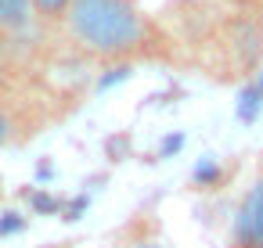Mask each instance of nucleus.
Returning a JSON list of instances; mask_svg holds the SVG:
<instances>
[{
    "mask_svg": "<svg viewBox=\"0 0 263 248\" xmlns=\"http://www.w3.org/2000/svg\"><path fill=\"white\" fill-rule=\"evenodd\" d=\"M69 36L98 58H126L144 47L148 22L134 0H72Z\"/></svg>",
    "mask_w": 263,
    "mask_h": 248,
    "instance_id": "obj_1",
    "label": "nucleus"
},
{
    "mask_svg": "<svg viewBox=\"0 0 263 248\" xmlns=\"http://www.w3.org/2000/svg\"><path fill=\"white\" fill-rule=\"evenodd\" d=\"M227 248H263V173L245 187L227 226Z\"/></svg>",
    "mask_w": 263,
    "mask_h": 248,
    "instance_id": "obj_2",
    "label": "nucleus"
},
{
    "mask_svg": "<svg viewBox=\"0 0 263 248\" xmlns=\"http://www.w3.org/2000/svg\"><path fill=\"white\" fill-rule=\"evenodd\" d=\"M33 18V0H0V29H26Z\"/></svg>",
    "mask_w": 263,
    "mask_h": 248,
    "instance_id": "obj_3",
    "label": "nucleus"
},
{
    "mask_svg": "<svg viewBox=\"0 0 263 248\" xmlns=\"http://www.w3.org/2000/svg\"><path fill=\"white\" fill-rule=\"evenodd\" d=\"M259 108H263V90L252 83V87H245L241 97H238V119H241V122H252V119L259 115Z\"/></svg>",
    "mask_w": 263,
    "mask_h": 248,
    "instance_id": "obj_4",
    "label": "nucleus"
},
{
    "mask_svg": "<svg viewBox=\"0 0 263 248\" xmlns=\"http://www.w3.org/2000/svg\"><path fill=\"white\" fill-rule=\"evenodd\" d=\"M195 183L198 187H216L220 183V176H223V169H220V162H213V158H202L198 166H195Z\"/></svg>",
    "mask_w": 263,
    "mask_h": 248,
    "instance_id": "obj_5",
    "label": "nucleus"
},
{
    "mask_svg": "<svg viewBox=\"0 0 263 248\" xmlns=\"http://www.w3.org/2000/svg\"><path fill=\"white\" fill-rule=\"evenodd\" d=\"M72 8V0H33V11L40 18H65Z\"/></svg>",
    "mask_w": 263,
    "mask_h": 248,
    "instance_id": "obj_6",
    "label": "nucleus"
},
{
    "mask_svg": "<svg viewBox=\"0 0 263 248\" xmlns=\"http://www.w3.org/2000/svg\"><path fill=\"white\" fill-rule=\"evenodd\" d=\"M22 226H26V216L22 212H4V216H0V234H4V237L8 234H18Z\"/></svg>",
    "mask_w": 263,
    "mask_h": 248,
    "instance_id": "obj_7",
    "label": "nucleus"
},
{
    "mask_svg": "<svg viewBox=\"0 0 263 248\" xmlns=\"http://www.w3.org/2000/svg\"><path fill=\"white\" fill-rule=\"evenodd\" d=\"M29 201H33V212H58V209H62V205H58V198H51V194H40V191H36Z\"/></svg>",
    "mask_w": 263,
    "mask_h": 248,
    "instance_id": "obj_8",
    "label": "nucleus"
},
{
    "mask_svg": "<svg viewBox=\"0 0 263 248\" xmlns=\"http://www.w3.org/2000/svg\"><path fill=\"white\" fill-rule=\"evenodd\" d=\"M11 133H15V126H11V115H8V112H0V148H4V144L11 140Z\"/></svg>",
    "mask_w": 263,
    "mask_h": 248,
    "instance_id": "obj_9",
    "label": "nucleus"
},
{
    "mask_svg": "<svg viewBox=\"0 0 263 248\" xmlns=\"http://www.w3.org/2000/svg\"><path fill=\"white\" fill-rule=\"evenodd\" d=\"M126 248H166V244H162L159 237H137V241H134V244H126Z\"/></svg>",
    "mask_w": 263,
    "mask_h": 248,
    "instance_id": "obj_10",
    "label": "nucleus"
},
{
    "mask_svg": "<svg viewBox=\"0 0 263 248\" xmlns=\"http://www.w3.org/2000/svg\"><path fill=\"white\" fill-rule=\"evenodd\" d=\"M180 144H184V137H170V140H166V144H162V151H177V148H180Z\"/></svg>",
    "mask_w": 263,
    "mask_h": 248,
    "instance_id": "obj_11",
    "label": "nucleus"
},
{
    "mask_svg": "<svg viewBox=\"0 0 263 248\" xmlns=\"http://www.w3.org/2000/svg\"><path fill=\"white\" fill-rule=\"evenodd\" d=\"M47 248H65V244H47Z\"/></svg>",
    "mask_w": 263,
    "mask_h": 248,
    "instance_id": "obj_12",
    "label": "nucleus"
},
{
    "mask_svg": "<svg viewBox=\"0 0 263 248\" xmlns=\"http://www.w3.org/2000/svg\"><path fill=\"white\" fill-rule=\"evenodd\" d=\"M256 87H259V90H263V79H259V83H256Z\"/></svg>",
    "mask_w": 263,
    "mask_h": 248,
    "instance_id": "obj_13",
    "label": "nucleus"
}]
</instances>
